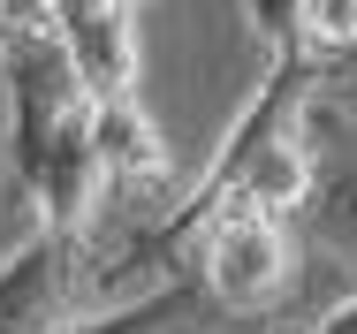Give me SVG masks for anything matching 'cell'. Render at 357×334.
I'll return each mask as SVG.
<instances>
[{
	"label": "cell",
	"instance_id": "cell-6",
	"mask_svg": "<svg viewBox=\"0 0 357 334\" xmlns=\"http://www.w3.org/2000/svg\"><path fill=\"white\" fill-rule=\"evenodd\" d=\"M296 46L350 61L357 54V0H296Z\"/></svg>",
	"mask_w": 357,
	"mask_h": 334
},
{
	"label": "cell",
	"instance_id": "cell-4",
	"mask_svg": "<svg viewBox=\"0 0 357 334\" xmlns=\"http://www.w3.org/2000/svg\"><path fill=\"white\" fill-rule=\"evenodd\" d=\"M61 334H289V319H236V312H220L190 273H167V281L137 289L122 312L69 319Z\"/></svg>",
	"mask_w": 357,
	"mask_h": 334
},
{
	"label": "cell",
	"instance_id": "cell-7",
	"mask_svg": "<svg viewBox=\"0 0 357 334\" xmlns=\"http://www.w3.org/2000/svg\"><path fill=\"white\" fill-rule=\"evenodd\" d=\"M304 334H357V289L342 296V304H327V312H319V319H312Z\"/></svg>",
	"mask_w": 357,
	"mask_h": 334
},
{
	"label": "cell",
	"instance_id": "cell-3",
	"mask_svg": "<svg viewBox=\"0 0 357 334\" xmlns=\"http://www.w3.org/2000/svg\"><path fill=\"white\" fill-rule=\"evenodd\" d=\"M46 31L61 38L76 84L91 99H122L137 91V8L130 0H54Z\"/></svg>",
	"mask_w": 357,
	"mask_h": 334
},
{
	"label": "cell",
	"instance_id": "cell-8",
	"mask_svg": "<svg viewBox=\"0 0 357 334\" xmlns=\"http://www.w3.org/2000/svg\"><path fill=\"white\" fill-rule=\"evenodd\" d=\"M54 0H0V23H46Z\"/></svg>",
	"mask_w": 357,
	"mask_h": 334
},
{
	"label": "cell",
	"instance_id": "cell-9",
	"mask_svg": "<svg viewBox=\"0 0 357 334\" xmlns=\"http://www.w3.org/2000/svg\"><path fill=\"white\" fill-rule=\"evenodd\" d=\"M130 8H137V0H130Z\"/></svg>",
	"mask_w": 357,
	"mask_h": 334
},
{
	"label": "cell",
	"instance_id": "cell-2",
	"mask_svg": "<svg viewBox=\"0 0 357 334\" xmlns=\"http://www.w3.org/2000/svg\"><path fill=\"white\" fill-rule=\"evenodd\" d=\"M296 266H304L296 220L274 213H213L183 251V273L236 319H282L296 296Z\"/></svg>",
	"mask_w": 357,
	"mask_h": 334
},
{
	"label": "cell",
	"instance_id": "cell-1",
	"mask_svg": "<svg viewBox=\"0 0 357 334\" xmlns=\"http://www.w3.org/2000/svg\"><path fill=\"white\" fill-rule=\"evenodd\" d=\"M0 91H8V190L38 213V228L91 236L99 160H91V91L46 23H0Z\"/></svg>",
	"mask_w": 357,
	"mask_h": 334
},
{
	"label": "cell",
	"instance_id": "cell-5",
	"mask_svg": "<svg viewBox=\"0 0 357 334\" xmlns=\"http://www.w3.org/2000/svg\"><path fill=\"white\" fill-rule=\"evenodd\" d=\"M91 160H99V183L114 198H160L167 175H175V152H167V137L144 114L137 91L91 107Z\"/></svg>",
	"mask_w": 357,
	"mask_h": 334
}]
</instances>
